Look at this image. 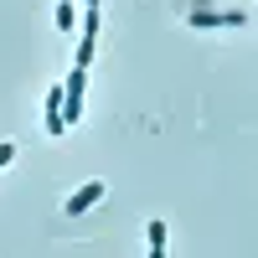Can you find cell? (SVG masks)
<instances>
[{
    "instance_id": "cell-1",
    "label": "cell",
    "mask_w": 258,
    "mask_h": 258,
    "mask_svg": "<svg viewBox=\"0 0 258 258\" xmlns=\"http://www.w3.org/2000/svg\"><path fill=\"white\" fill-rule=\"evenodd\" d=\"M83 83H88V68H73V78L62 83V119L68 124L83 119Z\"/></svg>"
},
{
    "instance_id": "cell-2",
    "label": "cell",
    "mask_w": 258,
    "mask_h": 258,
    "mask_svg": "<svg viewBox=\"0 0 258 258\" xmlns=\"http://www.w3.org/2000/svg\"><path fill=\"white\" fill-rule=\"evenodd\" d=\"M98 197H103V181H88L83 191H73V197H68V207H62V212H73V217H83V212H88V207H93Z\"/></svg>"
},
{
    "instance_id": "cell-3",
    "label": "cell",
    "mask_w": 258,
    "mask_h": 258,
    "mask_svg": "<svg viewBox=\"0 0 258 258\" xmlns=\"http://www.w3.org/2000/svg\"><path fill=\"white\" fill-rule=\"evenodd\" d=\"M191 26H243V11H191Z\"/></svg>"
},
{
    "instance_id": "cell-4",
    "label": "cell",
    "mask_w": 258,
    "mask_h": 258,
    "mask_svg": "<svg viewBox=\"0 0 258 258\" xmlns=\"http://www.w3.org/2000/svg\"><path fill=\"white\" fill-rule=\"evenodd\" d=\"M145 238H150V253L160 258V253H165V222H150V227H145Z\"/></svg>"
},
{
    "instance_id": "cell-5",
    "label": "cell",
    "mask_w": 258,
    "mask_h": 258,
    "mask_svg": "<svg viewBox=\"0 0 258 258\" xmlns=\"http://www.w3.org/2000/svg\"><path fill=\"white\" fill-rule=\"evenodd\" d=\"M93 41H98V31H83V41H78V68L93 62Z\"/></svg>"
},
{
    "instance_id": "cell-6",
    "label": "cell",
    "mask_w": 258,
    "mask_h": 258,
    "mask_svg": "<svg viewBox=\"0 0 258 258\" xmlns=\"http://www.w3.org/2000/svg\"><path fill=\"white\" fill-rule=\"evenodd\" d=\"M57 26L73 31V0H62V6H57Z\"/></svg>"
},
{
    "instance_id": "cell-7",
    "label": "cell",
    "mask_w": 258,
    "mask_h": 258,
    "mask_svg": "<svg viewBox=\"0 0 258 258\" xmlns=\"http://www.w3.org/2000/svg\"><path fill=\"white\" fill-rule=\"evenodd\" d=\"M11 155H16V145H6V140H0V165H11Z\"/></svg>"
},
{
    "instance_id": "cell-8",
    "label": "cell",
    "mask_w": 258,
    "mask_h": 258,
    "mask_svg": "<svg viewBox=\"0 0 258 258\" xmlns=\"http://www.w3.org/2000/svg\"><path fill=\"white\" fill-rule=\"evenodd\" d=\"M83 6H88V11H98V0H83Z\"/></svg>"
}]
</instances>
